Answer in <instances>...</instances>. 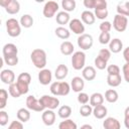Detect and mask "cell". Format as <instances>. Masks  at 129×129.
<instances>
[{
  "label": "cell",
  "mask_w": 129,
  "mask_h": 129,
  "mask_svg": "<svg viewBox=\"0 0 129 129\" xmlns=\"http://www.w3.org/2000/svg\"><path fill=\"white\" fill-rule=\"evenodd\" d=\"M30 59L35 68L39 70H43L47 61L46 52L41 48H35L30 53Z\"/></svg>",
  "instance_id": "6da1fadb"
},
{
  "label": "cell",
  "mask_w": 129,
  "mask_h": 129,
  "mask_svg": "<svg viewBox=\"0 0 129 129\" xmlns=\"http://www.w3.org/2000/svg\"><path fill=\"white\" fill-rule=\"evenodd\" d=\"M108 75H120V68L117 64H110L107 67Z\"/></svg>",
  "instance_id": "f6af8a7d"
},
{
  "label": "cell",
  "mask_w": 129,
  "mask_h": 129,
  "mask_svg": "<svg viewBox=\"0 0 129 129\" xmlns=\"http://www.w3.org/2000/svg\"><path fill=\"white\" fill-rule=\"evenodd\" d=\"M104 100H105V98L101 93H94L90 96V105L92 107H97L99 105H103Z\"/></svg>",
  "instance_id": "cb8c5ba5"
},
{
  "label": "cell",
  "mask_w": 129,
  "mask_h": 129,
  "mask_svg": "<svg viewBox=\"0 0 129 129\" xmlns=\"http://www.w3.org/2000/svg\"><path fill=\"white\" fill-rule=\"evenodd\" d=\"M96 8H107V1L106 0H96Z\"/></svg>",
  "instance_id": "db71d44e"
},
{
  "label": "cell",
  "mask_w": 129,
  "mask_h": 129,
  "mask_svg": "<svg viewBox=\"0 0 129 129\" xmlns=\"http://www.w3.org/2000/svg\"><path fill=\"white\" fill-rule=\"evenodd\" d=\"M86 63V53L82 50L76 51L73 53L72 56V66L76 71L83 70Z\"/></svg>",
  "instance_id": "277c9868"
},
{
  "label": "cell",
  "mask_w": 129,
  "mask_h": 129,
  "mask_svg": "<svg viewBox=\"0 0 129 129\" xmlns=\"http://www.w3.org/2000/svg\"><path fill=\"white\" fill-rule=\"evenodd\" d=\"M68 74H69V69L66 64H58L54 71V77L58 81L64 80L67 78Z\"/></svg>",
  "instance_id": "ffe728a7"
},
{
  "label": "cell",
  "mask_w": 129,
  "mask_h": 129,
  "mask_svg": "<svg viewBox=\"0 0 129 129\" xmlns=\"http://www.w3.org/2000/svg\"><path fill=\"white\" fill-rule=\"evenodd\" d=\"M128 25V18L126 16L116 14L113 19V27L118 32H123L126 30Z\"/></svg>",
  "instance_id": "8992f818"
},
{
  "label": "cell",
  "mask_w": 129,
  "mask_h": 129,
  "mask_svg": "<svg viewBox=\"0 0 129 129\" xmlns=\"http://www.w3.org/2000/svg\"><path fill=\"white\" fill-rule=\"evenodd\" d=\"M8 93L13 98H19L22 95L21 92H20V90H19V88L17 87L16 83H13V84H11V85L8 86Z\"/></svg>",
  "instance_id": "e575fe53"
},
{
  "label": "cell",
  "mask_w": 129,
  "mask_h": 129,
  "mask_svg": "<svg viewBox=\"0 0 129 129\" xmlns=\"http://www.w3.org/2000/svg\"><path fill=\"white\" fill-rule=\"evenodd\" d=\"M20 22V25L24 28H30L32 25H33V17L30 15V14H23L19 20Z\"/></svg>",
  "instance_id": "f1b7e54d"
},
{
  "label": "cell",
  "mask_w": 129,
  "mask_h": 129,
  "mask_svg": "<svg viewBox=\"0 0 129 129\" xmlns=\"http://www.w3.org/2000/svg\"><path fill=\"white\" fill-rule=\"evenodd\" d=\"M50 93L53 96H67L70 94L71 89V85L68 82L61 81V82H53L51 83L50 87H49Z\"/></svg>",
  "instance_id": "7a4b0ae2"
},
{
  "label": "cell",
  "mask_w": 129,
  "mask_h": 129,
  "mask_svg": "<svg viewBox=\"0 0 129 129\" xmlns=\"http://www.w3.org/2000/svg\"><path fill=\"white\" fill-rule=\"evenodd\" d=\"M84 5L86 8L95 9V5H96V0H84Z\"/></svg>",
  "instance_id": "f5cc1de1"
},
{
  "label": "cell",
  "mask_w": 129,
  "mask_h": 129,
  "mask_svg": "<svg viewBox=\"0 0 129 129\" xmlns=\"http://www.w3.org/2000/svg\"><path fill=\"white\" fill-rule=\"evenodd\" d=\"M8 120H9V116H8L7 112L4 110H1L0 111V125L5 126L8 123Z\"/></svg>",
  "instance_id": "bcb514c9"
},
{
  "label": "cell",
  "mask_w": 129,
  "mask_h": 129,
  "mask_svg": "<svg viewBox=\"0 0 129 129\" xmlns=\"http://www.w3.org/2000/svg\"><path fill=\"white\" fill-rule=\"evenodd\" d=\"M54 33H55V35H56L58 38H60V39H68V38L71 36L70 30H69L68 28L63 27V26H58V27H56L55 30H54Z\"/></svg>",
  "instance_id": "4dcf8cb0"
},
{
  "label": "cell",
  "mask_w": 129,
  "mask_h": 129,
  "mask_svg": "<svg viewBox=\"0 0 129 129\" xmlns=\"http://www.w3.org/2000/svg\"><path fill=\"white\" fill-rule=\"evenodd\" d=\"M16 115H17V119L22 123H25L30 119V112L28 109H25V108H20L17 111Z\"/></svg>",
  "instance_id": "f546056e"
},
{
  "label": "cell",
  "mask_w": 129,
  "mask_h": 129,
  "mask_svg": "<svg viewBox=\"0 0 129 129\" xmlns=\"http://www.w3.org/2000/svg\"><path fill=\"white\" fill-rule=\"evenodd\" d=\"M103 127L105 129H121V124L116 118L108 117L103 121Z\"/></svg>",
  "instance_id": "ac0fdd59"
},
{
  "label": "cell",
  "mask_w": 129,
  "mask_h": 129,
  "mask_svg": "<svg viewBox=\"0 0 129 129\" xmlns=\"http://www.w3.org/2000/svg\"><path fill=\"white\" fill-rule=\"evenodd\" d=\"M95 10V16L98 18V19H100V20H105L107 17H108V14H109V12H108V9L107 8H96V9H94Z\"/></svg>",
  "instance_id": "d590c367"
},
{
  "label": "cell",
  "mask_w": 129,
  "mask_h": 129,
  "mask_svg": "<svg viewBox=\"0 0 129 129\" xmlns=\"http://www.w3.org/2000/svg\"><path fill=\"white\" fill-rule=\"evenodd\" d=\"M82 76H83V79L86 81H93L97 76L96 69L92 66H87L82 70Z\"/></svg>",
  "instance_id": "e0dca14e"
},
{
  "label": "cell",
  "mask_w": 129,
  "mask_h": 129,
  "mask_svg": "<svg viewBox=\"0 0 129 129\" xmlns=\"http://www.w3.org/2000/svg\"><path fill=\"white\" fill-rule=\"evenodd\" d=\"M55 21L60 25V26H63L66 24H69L70 21H71V18H70V14L66 11H59L56 13V16H55Z\"/></svg>",
  "instance_id": "603a6c76"
},
{
  "label": "cell",
  "mask_w": 129,
  "mask_h": 129,
  "mask_svg": "<svg viewBox=\"0 0 129 129\" xmlns=\"http://www.w3.org/2000/svg\"><path fill=\"white\" fill-rule=\"evenodd\" d=\"M77 99H78V102H79L80 104H82V105H86V104H88V102L90 101L89 95L86 94V93H84V92L79 93Z\"/></svg>",
  "instance_id": "b9f144b4"
},
{
  "label": "cell",
  "mask_w": 129,
  "mask_h": 129,
  "mask_svg": "<svg viewBox=\"0 0 129 129\" xmlns=\"http://www.w3.org/2000/svg\"><path fill=\"white\" fill-rule=\"evenodd\" d=\"M99 28H100L101 32H110V30L112 29V24H111L110 21L105 20V21H102L100 23Z\"/></svg>",
  "instance_id": "7bdbcfd3"
},
{
  "label": "cell",
  "mask_w": 129,
  "mask_h": 129,
  "mask_svg": "<svg viewBox=\"0 0 129 129\" xmlns=\"http://www.w3.org/2000/svg\"><path fill=\"white\" fill-rule=\"evenodd\" d=\"M3 57V56H2ZM4 62L8 66H16L18 63V56H10V57H3Z\"/></svg>",
  "instance_id": "7dc6e473"
},
{
  "label": "cell",
  "mask_w": 129,
  "mask_h": 129,
  "mask_svg": "<svg viewBox=\"0 0 129 129\" xmlns=\"http://www.w3.org/2000/svg\"><path fill=\"white\" fill-rule=\"evenodd\" d=\"M59 49H60V52H61L63 55H71V54L74 53L75 47H74V44H73L71 41L64 40V41H62V42L60 43Z\"/></svg>",
  "instance_id": "7402d4cb"
},
{
  "label": "cell",
  "mask_w": 129,
  "mask_h": 129,
  "mask_svg": "<svg viewBox=\"0 0 129 129\" xmlns=\"http://www.w3.org/2000/svg\"><path fill=\"white\" fill-rule=\"evenodd\" d=\"M123 49V42L120 38H113L109 42V50L113 53H118Z\"/></svg>",
  "instance_id": "d6986e66"
},
{
  "label": "cell",
  "mask_w": 129,
  "mask_h": 129,
  "mask_svg": "<svg viewBox=\"0 0 129 129\" xmlns=\"http://www.w3.org/2000/svg\"><path fill=\"white\" fill-rule=\"evenodd\" d=\"M16 85H17V87L19 88V90H20V92H21L22 95H25V94L28 93V91H29V84L17 80V81H16Z\"/></svg>",
  "instance_id": "ab89813d"
},
{
  "label": "cell",
  "mask_w": 129,
  "mask_h": 129,
  "mask_svg": "<svg viewBox=\"0 0 129 129\" xmlns=\"http://www.w3.org/2000/svg\"><path fill=\"white\" fill-rule=\"evenodd\" d=\"M124 125L127 129H129V106L124 111Z\"/></svg>",
  "instance_id": "816d5d0a"
},
{
  "label": "cell",
  "mask_w": 129,
  "mask_h": 129,
  "mask_svg": "<svg viewBox=\"0 0 129 129\" xmlns=\"http://www.w3.org/2000/svg\"><path fill=\"white\" fill-rule=\"evenodd\" d=\"M77 42H78V45H79V47L81 49L88 50V49H90L93 46L94 39H93V36L91 34L84 33V34H82V35H80L78 37Z\"/></svg>",
  "instance_id": "ba28073f"
},
{
  "label": "cell",
  "mask_w": 129,
  "mask_h": 129,
  "mask_svg": "<svg viewBox=\"0 0 129 129\" xmlns=\"http://www.w3.org/2000/svg\"><path fill=\"white\" fill-rule=\"evenodd\" d=\"M8 129H23V123L19 120H14L8 126Z\"/></svg>",
  "instance_id": "681fc988"
},
{
  "label": "cell",
  "mask_w": 129,
  "mask_h": 129,
  "mask_svg": "<svg viewBox=\"0 0 129 129\" xmlns=\"http://www.w3.org/2000/svg\"><path fill=\"white\" fill-rule=\"evenodd\" d=\"M85 88V81L81 77H74L71 81V89L76 93H81Z\"/></svg>",
  "instance_id": "2e32d148"
},
{
  "label": "cell",
  "mask_w": 129,
  "mask_h": 129,
  "mask_svg": "<svg viewBox=\"0 0 129 129\" xmlns=\"http://www.w3.org/2000/svg\"><path fill=\"white\" fill-rule=\"evenodd\" d=\"M26 107H27L28 110H32V111H35V112H43L45 110V108L43 107L40 100L39 99L37 100L32 95H30L26 98Z\"/></svg>",
  "instance_id": "52a82bcc"
},
{
  "label": "cell",
  "mask_w": 129,
  "mask_h": 129,
  "mask_svg": "<svg viewBox=\"0 0 129 129\" xmlns=\"http://www.w3.org/2000/svg\"><path fill=\"white\" fill-rule=\"evenodd\" d=\"M80 129H93V127H92V125H90V124H84V125L81 126Z\"/></svg>",
  "instance_id": "9f6ffc18"
},
{
  "label": "cell",
  "mask_w": 129,
  "mask_h": 129,
  "mask_svg": "<svg viewBox=\"0 0 129 129\" xmlns=\"http://www.w3.org/2000/svg\"><path fill=\"white\" fill-rule=\"evenodd\" d=\"M76 1L75 0H62L61 1V7L63 8V11L66 12H72L76 9Z\"/></svg>",
  "instance_id": "836d02e7"
},
{
  "label": "cell",
  "mask_w": 129,
  "mask_h": 129,
  "mask_svg": "<svg viewBox=\"0 0 129 129\" xmlns=\"http://www.w3.org/2000/svg\"><path fill=\"white\" fill-rule=\"evenodd\" d=\"M58 129H78V125L72 119H64L58 124Z\"/></svg>",
  "instance_id": "d6a6232c"
},
{
  "label": "cell",
  "mask_w": 129,
  "mask_h": 129,
  "mask_svg": "<svg viewBox=\"0 0 129 129\" xmlns=\"http://www.w3.org/2000/svg\"><path fill=\"white\" fill-rule=\"evenodd\" d=\"M69 27H70L71 31H73L75 34H78L79 36L84 34V32H85V25L82 22V20H80L78 18L72 19L69 23Z\"/></svg>",
  "instance_id": "8fae6325"
},
{
  "label": "cell",
  "mask_w": 129,
  "mask_h": 129,
  "mask_svg": "<svg viewBox=\"0 0 129 129\" xmlns=\"http://www.w3.org/2000/svg\"><path fill=\"white\" fill-rule=\"evenodd\" d=\"M121 81H122L121 75H108L107 76V84L112 88L120 86Z\"/></svg>",
  "instance_id": "83f0119b"
},
{
  "label": "cell",
  "mask_w": 129,
  "mask_h": 129,
  "mask_svg": "<svg viewBox=\"0 0 129 129\" xmlns=\"http://www.w3.org/2000/svg\"><path fill=\"white\" fill-rule=\"evenodd\" d=\"M3 57H10V56H17L18 48L14 43H6L2 48Z\"/></svg>",
  "instance_id": "9a60e30c"
},
{
  "label": "cell",
  "mask_w": 129,
  "mask_h": 129,
  "mask_svg": "<svg viewBox=\"0 0 129 129\" xmlns=\"http://www.w3.org/2000/svg\"><path fill=\"white\" fill-rule=\"evenodd\" d=\"M108 114V110L104 105H99L93 108V115L97 119H104Z\"/></svg>",
  "instance_id": "d4e9b609"
},
{
  "label": "cell",
  "mask_w": 129,
  "mask_h": 129,
  "mask_svg": "<svg viewBox=\"0 0 129 129\" xmlns=\"http://www.w3.org/2000/svg\"><path fill=\"white\" fill-rule=\"evenodd\" d=\"M57 114L58 116L61 118V119H69L71 114H72V108L69 106V105H62L61 107L58 108V111H57Z\"/></svg>",
  "instance_id": "1f68e13d"
},
{
  "label": "cell",
  "mask_w": 129,
  "mask_h": 129,
  "mask_svg": "<svg viewBox=\"0 0 129 129\" xmlns=\"http://www.w3.org/2000/svg\"><path fill=\"white\" fill-rule=\"evenodd\" d=\"M0 79L2 81V83L6 84V85H11L14 83L15 81V74L12 70H2V72L0 73Z\"/></svg>",
  "instance_id": "4fadbf2b"
},
{
  "label": "cell",
  "mask_w": 129,
  "mask_h": 129,
  "mask_svg": "<svg viewBox=\"0 0 129 129\" xmlns=\"http://www.w3.org/2000/svg\"><path fill=\"white\" fill-rule=\"evenodd\" d=\"M41 120L44 125L51 126L55 122V113L53 112V110L45 109L41 114Z\"/></svg>",
  "instance_id": "7c38bea8"
},
{
  "label": "cell",
  "mask_w": 129,
  "mask_h": 129,
  "mask_svg": "<svg viewBox=\"0 0 129 129\" xmlns=\"http://www.w3.org/2000/svg\"><path fill=\"white\" fill-rule=\"evenodd\" d=\"M7 100H8V92L5 89H1L0 90V109L1 110H3L6 107Z\"/></svg>",
  "instance_id": "8d00e7d4"
},
{
  "label": "cell",
  "mask_w": 129,
  "mask_h": 129,
  "mask_svg": "<svg viewBox=\"0 0 129 129\" xmlns=\"http://www.w3.org/2000/svg\"><path fill=\"white\" fill-rule=\"evenodd\" d=\"M39 100L45 109L54 110L59 106V100L56 97H52L49 95H43L42 97H40Z\"/></svg>",
  "instance_id": "9c48e42d"
},
{
  "label": "cell",
  "mask_w": 129,
  "mask_h": 129,
  "mask_svg": "<svg viewBox=\"0 0 129 129\" xmlns=\"http://www.w3.org/2000/svg\"><path fill=\"white\" fill-rule=\"evenodd\" d=\"M116 10H117V14H120L126 17L129 16V2L128 1L119 2L116 7Z\"/></svg>",
  "instance_id": "484cf974"
},
{
  "label": "cell",
  "mask_w": 129,
  "mask_h": 129,
  "mask_svg": "<svg viewBox=\"0 0 129 129\" xmlns=\"http://www.w3.org/2000/svg\"><path fill=\"white\" fill-rule=\"evenodd\" d=\"M0 5L5 8V11L8 14H17L20 10V4L17 0H2Z\"/></svg>",
  "instance_id": "5b68a950"
},
{
  "label": "cell",
  "mask_w": 129,
  "mask_h": 129,
  "mask_svg": "<svg viewBox=\"0 0 129 129\" xmlns=\"http://www.w3.org/2000/svg\"><path fill=\"white\" fill-rule=\"evenodd\" d=\"M51 80H52V74H51L50 70H48V69L40 70V72L38 73V82L41 85L46 86L51 83Z\"/></svg>",
  "instance_id": "5bb4252c"
},
{
  "label": "cell",
  "mask_w": 129,
  "mask_h": 129,
  "mask_svg": "<svg viewBox=\"0 0 129 129\" xmlns=\"http://www.w3.org/2000/svg\"><path fill=\"white\" fill-rule=\"evenodd\" d=\"M105 100L109 103H116L119 99V95L117 93L116 90L114 89H109L105 92V96H104Z\"/></svg>",
  "instance_id": "4316f807"
},
{
  "label": "cell",
  "mask_w": 129,
  "mask_h": 129,
  "mask_svg": "<svg viewBox=\"0 0 129 129\" xmlns=\"http://www.w3.org/2000/svg\"><path fill=\"white\" fill-rule=\"evenodd\" d=\"M80 114L83 117H89L90 115L93 114V107L91 105H88V104L81 106V108H80Z\"/></svg>",
  "instance_id": "74e56055"
},
{
  "label": "cell",
  "mask_w": 129,
  "mask_h": 129,
  "mask_svg": "<svg viewBox=\"0 0 129 129\" xmlns=\"http://www.w3.org/2000/svg\"><path fill=\"white\" fill-rule=\"evenodd\" d=\"M94 63H95V67L98 70H105V69H107V61L104 60L103 58H101L100 56H96L95 57Z\"/></svg>",
  "instance_id": "f35d334b"
},
{
  "label": "cell",
  "mask_w": 129,
  "mask_h": 129,
  "mask_svg": "<svg viewBox=\"0 0 129 129\" xmlns=\"http://www.w3.org/2000/svg\"><path fill=\"white\" fill-rule=\"evenodd\" d=\"M17 80L19 81H22V82H25L27 84H30L31 83V76L28 74V73H21L18 77H17Z\"/></svg>",
  "instance_id": "c3c4849f"
},
{
  "label": "cell",
  "mask_w": 129,
  "mask_h": 129,
  "mask_svg": "<svg viewBox=\"0 0 129 129\" xmlns=\"http://www.w3.org/2000/svg\"><path fill=\"white\" fill-rule=\"evenodd\" d=\"M81 19H82V22L85 23V24H88V25H92L95 23V20H96V16L95 14L90 11V10H85L82 12L81 14Z\"/></svg>",
  "instance_id": "44dd1931"
},
{
  "label": "cell",
  "mask_w": 129,
  "mask_h": 129,
  "mask_svg": "<svg viewBox=\"0 0 129 129\" xmlns=\"http://www.w3.org/2000/svg\"><path fill=\"white\" fill-rule=\"evenodd\" d=\"M6 30L9 36L17 37L21 33V25L20 22L15 18H9L6 20Z\"/></svg>",
  "instance_id": "3957f363"
},
{
  "label": "cell",
  "mask_w": 129,
  "mask_h": 129,
  "mask_svg": "<svg viewBox=\"0 0 129 129\" xmlns=\"http://www.w3.org/2000/svg\"><path fill=\"white\" fill-rule=\"evenodd\" d=\"M58 10V3L55 1H47L42 9V14L46 18H51Z\"/></svg>",
  "instance_id": "30bf717a"
},
{
  "label": "cell",
  "mask_w": 129,
  "mask_h": 129,
  "mask_svg": "<svg viewBox=\"0 0 129 129\" xmlns=\"http://www.w3.org/2000/svg\"><path fill=\"white\" fill-rule=\"evenodd\" d=\"M99 41L101 44H107L111 41V35L109 32H101L99 35Z\"/></svg>",
  "instance_id": "60d3db41"
},
{
  "label": "cell",
  "mask_w": 129,
  "mask_h": 129,
  "mask_svg": "<svg viewBox=\"0 0 129 129\" xmlns=\"http://www.w3.org/2000/svg\"><path fill=\"white\" fill-rule=\"evenodd\" d=\"M123 57H124L125 61L129 63V46H127L126 48L123 49Z\"/></svg>",
  "instance_id": "11a10c76"
},
{
  "label": "cell",
  "mask_w": 129,
  "mask_h": 129,
  "mask_svg": "<svg viewBox=\"0 0 129 129\" xmlns=\"http://www.w3.org/2000/svg\"><path fill=\"white\" fill-rule=\"evenodd\" d=\"M98 56H100L104 60L108 61L110 59V57H111V51L108 48H102V49H100V51L98 53Z\"/></svg>",
  "instance_id": "ee69618b"
},
{
  "label": "cell",
  "mask_w": 129,
  "mask_h": 129,
  "mask_svg": "<svg viewBox=\"0 0 129 129\" xmlns=\"http://www.w3.org/2000/svg\"><path fill=\"white\" fill-rule=\"evenodd\" d=\"M122 72H123V75H124V80L129 83V63L126 62L123 68H122Z\"/></svg>",
  "instance_id": "f907efd6"
}]
</instances>
